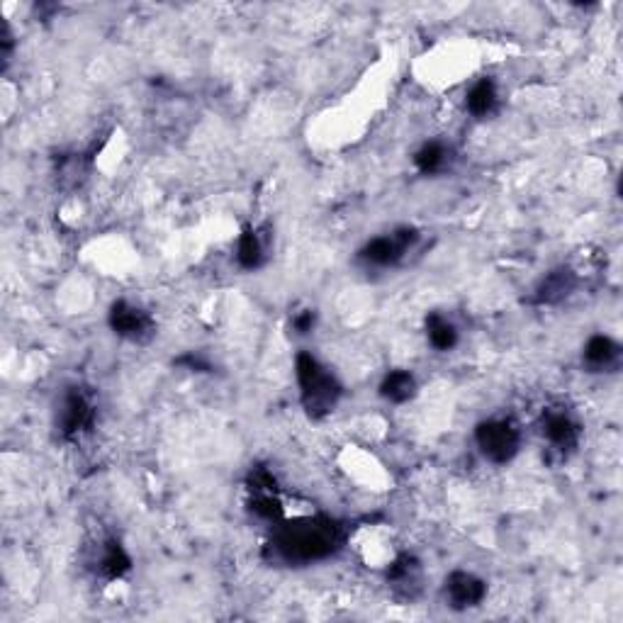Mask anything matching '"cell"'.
Instances as JSON below:
<instances>
[{
    "instance_id": "obj_13",
    "label": "cell",
    "mask_w": 623,
    "mask_h": 623,
    "mask_svg": "<svg viewBox=\"0 0 623 623\" xmlns=\"http://www.w3.org/2000/svg\"><path fill=\"white\" fill-rule=\"evenodd\" d=\"M417 395V378L409 370H390L380 383V397L392 404H404Z\"/></svg>"
},
{
    "instance_id": "obj_3",
    "label": "cell",
    "mask_w": 623,
    "mask_h": 623,
    "mask_svg": "<svg viewBox=\"0 0 623 623\" xmlns=\"http://www.w3.org/2000/svg\"><path fill=\"white\" fill-rule=\"evenodd\" d=\"M56 431L64 439H78L86 431L93 429L95 424V402L83 387L71 385L61 392L59 402H56Z\"/></svg>"
},
{
    "instance_id": "obj_1",
    "label": "cell",
    "mask_w": 623,
    "mask_h": 623,
    "mask_svg": "<svg viewBox=\"0 0 623 623\" xmlns=\"http://www.w3.org/2000/svg\"><path fill=\"white\" fill-rule=\"evenodd\" d=\"M344 538V526L331 516H302L278 526L271 548L285 563L310 565L331 558L344 546Z\"/></svg>"
},
{
    "instance_id": "obj_15",
    "label": "cell",
    "mask_w": 623,
    "mask_h": 623,
    "mask_svg": "<svg viewBox=\"0 0 623 623\" xmlns=\"http://www.w3.org/2000/svg\"><path fill=\"white\" fill-rule=\"evenodd\" d=\"M426 336H429V344L436 351H453L458 344V329L451 319H446L439 312H431L426 317Z\"/></svg>"
},
{
    "instance_id": "obj_5",
    "label": "cell",
    "mask_w": 623,
    "mask_h": 623,
    "mask_svg": "<svg viewBox=\"0 0 623 623\" xmlns=\"http://www.w3.org/2000/svg\"><path fill=\"white\" fill-rule=\"evenodd\" d=\"M422 234L414 227H400L392 234H383V237L370 239L361 251H358V261L366 268H395L397 263L404 261V256L419 244Z\"/></svg>"
},
{
    "instance_id": "obj_2",
    "label": "cell",
    "mask_w": 623,
    "mask_h": 623,
    "mask_svg": "<svg viewBox=\"0 0 623 623\" xmlns=\"http://www.w3.org/2000/svg\"><path fill=\"white\" fill-rule=\"evenodd\" d=\"M295 375L300 385V400L310 419H324L339 404L344 387H341L336 375L312 356L310 351H300L295 358Z\"/></svg>"
},
{
    "instance_id": "obj_16",
    "label": "cell",
    "mask_w": 623,
    "mask_h": 623,
    "mask_svg": "<svg viewBox=\"0 0 623 623\" xmlns=\"http://www.w3.org/2000/svg\"><path fill=\"white\" fill-rule=\"evenodd\" d=\"M237 261L244 271H256L266 263V244L256 229H244L237 244Z\"/></svg>"
},
{
    "instance_id": "obj_7",
    "label": "cell",
    "mask_w": 623,
    "mask_h": 623,
    "mask_svg": "<svg viewBox=\"0 0 623 623\" xmlns=\"http://www.w3.org/2000/svg\"><path fill=\"white\" fill-rule=\"evenodd\" d=\"M543 439L550 443V448L558 453H570L575 451L577 443H580V424L575 422V417L563 407H550L543 412L541 419Z\"/></svg>"
},
{
    "instance_id": "obj_19",
    "label": "cell",
    "mask_w": 623,
    "mask_h": 623,
    "mask_svg": "<svg viewBox=\"0 0 623 623\" xmlns=\"http://www.w3.org/2000/svg\"><path fill=\"white\" fill-rule=\"evenodd\" d=\"M314 324H317V312H314V310H302V312H297L295 317H293V329L300 336L310 334V331L314 329Z\"/></svg>"
},
{
    "instance_id": "obj_9",
    "label": "cell",
    "mask_w": 623,
    "mask_h": 623,
    "mask_svg": "<svg viewBox=\"0 0 623 623\" xmlns=\"http://www.w3.org/2000/svg\"><path fill=\"white\" fill-rule=\"evenodd\" d=\"M577 285H580V275L572 271L570 266L553 268V271L536 285L531 302L538 307L560 305V302H565L572 293H575Z\"/></svg>"
},
{
    "instance_id": "obj_6",
    "label": "cell",
    "mask_w": 623,
    "mask_h": 623,
    "mask_svg": "<svg viewBox=\"0 0 623 623\" xmlns=\"http://www.w3.org/2000/svg\"><path fill=\"white\" fill-rule=\"evenodd\" d=\"M110 329L115 331L120 339L132 341V344H147L151 336L156 334V322L154 317L142 307L132 305L127 300L112 302L108 312Z\"/></svg>"
},
{
    "instance_id": "obj_4",
    "label": "cell",
    "mask_w": 623,
    "mask_h": 623,
    "mask_svg": "<svg viewBox=\"0 0 623 623\" xmlns=\"http://www.w3.org/2000/svg\"><path fill=\"white\" fill-rule=\"evenodd\" d=\"M475 443L490 463L504 465L519 453L521 431L512 419H487V422L477 424Z\"/></svg>"
},
{
    "instance_id": "obj_8",
    "label": "cell",
    "mask_w": 623,
    "mask_h": 623,
    "mask_svg": "<svg viewBox=\"0 0 623 623\" xmlns=\"http://www.w3.org/2000/svg\"><path fill=\"white\" fill-rule=\"evenodd\" d=\"M443 594H446V602L451 609L468 611L485 602L487 582L468 570H456L446 577Z\"/></svg>"
},
{
    "instance_id": "obj_14",
    "label": "cell",
    "mask_w": 623,
    "mask_h": 623,
    "mask_svg": "<svg viewBox=\"0 0 623 623\" xmlns=\"http://www.w3.org/2000/svg\"><path fill=\"white\" fill-rule=\"evenodd\" d=\"M499 103V93H497V83L492 78H480L473 88L468 91V98H465V108L470 110V115L475 117H487L492 115Z\"/></svg>"
},
{
    "instance_id": "obj_10",
    "label": "cell",
    "mask_w": 623,
    "mask_h": 623,
    "mask_svg": "<svg viewBox=\"0 0 623 623\" xmlns=\"http://www.w3.org/2000/svg\"><path fill=\"white\" fill-rule=\"evenodd\" d=\"M621 344L606 334H594L582 349V363L592 373H614L621 366Z\"/></svg>"
},
{
    "instance_id": "obj_11",
    "label": "cell",
    "mask_w": 623,
    "mask_h": 623,
    "mask_svg": "<svg viewBox=\"0 0 623 623\" xmlns=\"http://www.w3.org/2000/svg\"><path fill=\"white\" fill-rule=\"evenodd\" d=\"M387 585L395 589L402 597L412 599L422 587V563L414 555L402 553L392 560V565L385 572Z\"/></svg>"
},
{
    "instance_id": "obj_12",
    "label": "cell",
    "mask_w": 623,
    "mask_h": 623,
    "mask_svg": "<svg viewBox=\"0 0 623 623\" xmlns=\"http://www.w3.org/2000/svg\"><path fill=\"white\" fill-rule=\"evenodd\" d=\"M95 570L103 580H122L132 570V558L117 538H108L100 543L98 555H95Z\"/></svg>"
},
{
    "instance_id": "obj_18",
    "label": "cell",
    "mask_w": 623,
    "mask_h": 623,
    "mask_svg": "<svg viewBox=\"0 0 623 623\" xmlns=\"http://www.w3.org/2000/svg\"><path fill=\"white\" fill-rule=\"evenodd\" d=\"M251 514L263 521L278 524L283 519V504H280L278 492H249Z\"/></svg>"
},
{
    "instance_id": "obj_17",
    "label": "cell",
    "mask_w": 623,
    "mask_h": 623,
    "mask_svg": "<svg viewBox=\"0 0 623 623\" xmlns=\"http://www.w3.org/2000/svg\"><path fill=\"white\" fill-rule=\"evenodd\" d=\"M448 161H451V149L443 142H426L414 154V166L424 176H436V173L446 171Z\"/></svg>"
}]
</instances>
